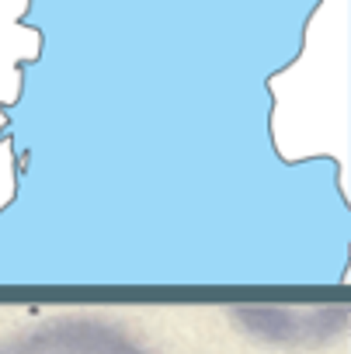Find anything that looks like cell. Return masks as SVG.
I'll return each instance as SVG.
<instances>
[{
    "label": "cell",
    "mask_w": 351,
    "mask_h": 354,
    "mask_svg": "<svg viewBox=\"0 0 351 354\" xmlns=\"http://www.w3.org/2000/svg\"><path fill=\"white\" fill-rule=\"evenodd\" d=\"M0 354H15V351H0Z\"/></svg>",
    "instance_id": "7a4b0ae2"
},
{
    "label": "cell",
    "mask_w": 351,
    "mask_h": 354,
    "mask_svg": "<svg viewBox=\"0 0 351 354\" xmlns=\"http://www.w3.org/2000/svg\"><path fill=\"white\" fill-rule=\"evenodd\" d=\"M11 351L15 354H150L125 330L101 319H87V316L53 319L25 333Z\"/></svg>",
    "instance_id": "6da1fadb"
}]
</instances>
